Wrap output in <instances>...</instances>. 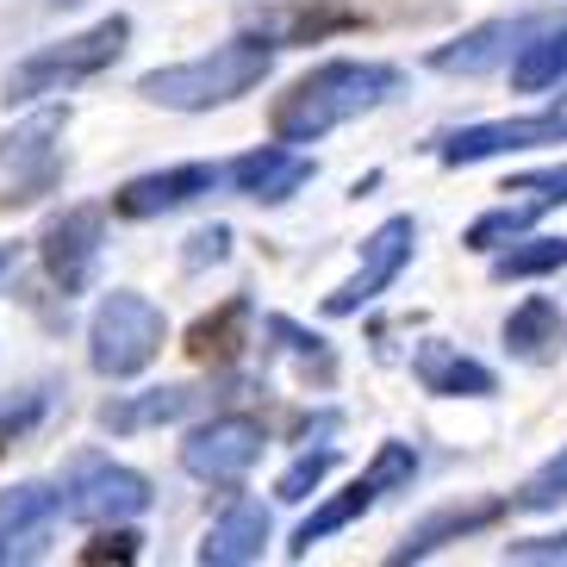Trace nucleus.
Wrapping results in <instances>:
<instances>
[{"label": "nucleus", "mask_w": 567, "mask_h": 567, "mask_svg": "<svg viewBox=\"0 0 567 567\" xmlns=\"http://www.w3.org/2000/svg\"><path fill=\"white\" fill-rule=\"evenodd\" d=\"M250 293H231L225 306H213V312L194 318V331H187V355L200 368H231L237 355H244V343H250Z\"/></svg>", "instance_id": "a211bd4d"}, {"label": "nucleus", "mask_w": 567, "mask_h": 567, "mask_svg": "<svg viewBox=\"0 0 567 567\" xmlns=\"http://www.w3.org/2000/svg\"><path fill=\"white\" fill-rule=\"evenodd\" d=\"M51 405H56V386H19V393H7L0 400V455L13 450V443H25V436L51 417Z\"/></svg>", "instance_id": "a878e982"}, {"label": "nucleus", "mask_w": 567, "mask_h": 567, "mask_svg": "<svg viewBox=\"0 0 567 567\" xmlns=\"http://www.w3.org/2000/svg\"><path fill=\"white\" fill-rule=\"evenodd\" d=\"M412 250H417V218L412 213L381 218V225L362 237V262H355V275L324 293V318H355L362 306H374L386 287L412 268Z\"/></svg>", "instance_id": "0eeeda50"}, {"label": "nucleus", "mask_w": 567, "mask_h": 567, "mask_svg": "<svg viewBox=\"0 0 567 567\" xmlns=\"http://www.w3.org/2000/svg\"><path fill=\"white\" fill-rule=\"evenodd\" d=\"M125 44H132V19L106 13V19H94L87 32L63 38V44H44V51H32L25 63H13L7 69V87H0V101L7 106H32V101H44V94H69V87L106 75V69L125 56Z\"/></svg>", "instance_id": "7ed1b4c3"}, {"label": "nucleus", "mask_w": 567, "mask_h": 567, "mask_svg": "<svg viewBox=\"0 0 567 567\" xmlns=\"http://www.w3.org/2000/svg\"><path fill=\"white\" fill-rule=\"evenodd\" d=\"M499 555H505V561H517V567H555V561H567V530H549V536H512Z\"/></svg>", "instance_id": "2f4dec72"}, {"label": "nucleus", "mask_w": 567, "mask_h": 567, "mask_svg": "<svg viewBox=\"0 0 567 567\" xmlns=\"http://www.w3.org/2000/svg\"><path fill=\"white\" fill-rule=\"evenodd\" d=\"M262 331L275 337V343H281V350L293 355V362H300L306 381H318V386H331V381H337V350H331V343H324L318 331H306L300 318L268 312V318H262Z\"/></svg>", "instance_id": "b1692460"}, {"label": "nucleus", "mask_w": 567, "mask_h": 567, "mask_svg": "<svg viewBox=\"0 0 567 567\" xmlns=\"http://www.w3.org/2000/svg\"><path fill=\"white\" fill-rule=\"evenodd\" d=\"M543 213H555V206H543V200H505V206H493V213H481L474 225H467V237H462V250H474V256H493L499 244H512V237H524L536 225Z\"/></svg>", "instance_id": "393cba45"}, {"label": "nucleus", "mask_w": 567, "mask_h": 567, "mask_svg": "<svg viewBox=\"0 0 567 567\" xmlns=\"http://www.w3.org/2000/svg\"><path fill=\"white\" fill-rule=\"evenodd\" d=\"M412 381L431 400H493L499 393V374L486 362H474L462 343H443V337H424L412 350Z\"/></svg>", "instance_id": "dca6fc26"}, {"label": "nucleus", "mask_w": 567, "mask_h": 567, "mask_svg": "<svg viewBox=\"0 0 567 567\" xmlns=\"http://www.w3.org/2000/svg\"><path fill=\"white\" fill-rule=\"evenodd\" d=\"M163 343H168V318H163V306H156L151 293H137V287H113V293L94 306V318H87V362H94V374H106V381L144 374V368L163 355Z\"/></svg>", "instance_id": "20e7f679"}, {"label": "nucleus", "mask_w": 567, "mask_h": 567, "mask_svg": "<svg viewBox=\"0 0 567 567\" xmlns=\"http://www.w3.org/2000/svg\"><path fill=\"white\" fill-rule=\"evenodd\" d=\"M312 175H318V163L312 156H300L293 144H262V151H244L231 168H225V182L244 194V200H256V206H281V200H293L300 187H312Z\"/></svg>", "instance_id": "4468645a"}, {"label": "nucleus", "mask_w": 567, "mask_h": 567, "mask_svg": "<svg viewBox=\"0 0 567 567\" xmlns=\"http://www.w3.org/2000/svg\"><path fill=\"white\" fill-rule=\"evenodd\" d=\"M225 256H231V225H200V231L182 244V268H187V275H200V268L225 262Z\"/></svg>", "instance_id": "473e14b6"}, {"label": "nucleus", "mask_w": 567, "mask_h": 567, "mask_svg": "<svg viewBox=\"0 0 567 567\" xmlns=\"http://www.w3.org/2000/svg\"><path fill=\"white\" fill-rule=\"evenodd\" d=\"M505 194H530V200H543V206H567V163L530 168V175H512V182H505Z\"/></svg>", "instance_id": "72a5a7b5"}, {"label": "nucleus", "mask_w": 567, "mask_h": 567, "mask_svg": "<svg viewBox=\"0 0 567 567\" xmlns=\"http://www.w3.org/2000/svg\"><path fill=\"white\" fill-rule=\"evenodd\" d=\"M275 51L281 44L268 32H237L225 44H213L206 56H194V63H168L137 75V94L151 106H168V113H213V106L256 94L268 82V69H275Z\"/></svg>", "instance_id": "f03ea898"}, {"label": "nucleus", "mask_w": 567, "mask_h": 567, "mask_svg": "<svg viewBox=\"0 0 567 567\" xmlns=\"http://www.w3.org/2000/svg\"><path fill=\"white\" fill-rule=\"evenodd\" d=\"M200 405V386H144V393H118V400L101 405V431L113 436H137L156 431V424H175Z\"/></svg>", "instance_id": "f3484780"}, {"label": "nucleus", "mask_w": 567, "mask_h": 567, "mask_svg": "<svg viewBox=\"0 0 567 567\" xmlns=\"http://www.w3.org/2000/svg\"><path fill=\"white\" fill-rule=\"evenodd\" d=\"M512 512V499H455V505H443V512H431V517H417L412 530L393 543V555L386 561L393 567H405V561H431L436 549H450V543H462V536H474V530H493L499 517Z\"/></svg>", "instance_id": "2eb2a0df"}, {"label": "nucleus", "mask_w": 567, "mask_h": 567, "mask_svg": "<svg viewBox=\"0 0 567 567\" xmlns=\"http://www.w3.org/2000/svg\"><path fill=\"white\" fill-rule=\"evenodd\" d=\"M567 268V237H512L493 250V281H543Z\"/></svg>", "instance_id": "5701e85b"}, {"label": "nucleus", "mask_w": 567, "mask_h": 567, "mask_svg": "<svg viewBox=\"0 0 567 567\" xmlns=\"http://www.w3.org/2000/svg\"><path fill=\"white\" fill-rule=\"evenodd\" d=\"M405 87V75L393 63H362V56H337V63L306 69L281 101L268 106V132L281 144H318L324 132L350 125V118L386 106Z\"/></svg>", "instance_id": "f257e3e1"}, {"label": "nucleus", "mask_w": 567, "mask_h": 567, "mask_svg": "<svg viewBox=\"0 0 567 567\" xmlns=\"http://www.w3.org/2000/svg\"><path fill=\"white\" fill-rule=\"evenodd\" d=\"M225 182L218 163H175V168H151V175H132V182L113 194V213L118 218H163V213H182L194 206L200 194Z\"/></svg>", "instance_id": "9b49d317"}, {"label": "nucleus", "mask_w": 567, "mask_h": 567, "mask_svg": "<svg viewBox=\"0 0 567 567\" xmlns=\"http://www.w3.org/2000/svg\"><path fill=\"white\" fill-rule=\"evenodd\" d=\"M561 306L549 300V293H530L524 306H512V318H505V350L517 355V362H549L555 343H561Z\"/></svg>", "instance_id": "412c9836"}, {"label": "nucleus", "mask_w": 567, "mask_h": 567, "mask_svg": "<svg viewBox=\"0 0 567 567\" xmlns=\"http://www.w3.org/2000/svg\"><path fill=\"white\" fill-rule=\"evenodd\" d=\"M412 474H417V450L400 443V436H386L381 450H374V462H368V481L381 486V499L400 493V486H412Z\"/></svg>", "instance_id": "c756f323"}, {"label": "nucleus", "mask_w": 567, "mask_h": 567, "mask_svg": "<svg viewBox=\"0 0 567 567\" xmlns=\"http://www.w3.org/2000/svg\"><path fill=\"white\" fill-rule=\"evenodd\" d=\"M56 505H63V499H56L51 481L0 486V536H51Z\"/></svg>", "instance_id": "4be33fe9"}, {"label": "nucleus", "mask_w": 567, "mask_h": 567, "mask_svg": "<svg viewBox=\"0 0 567 567\" xmlns=\"http://www.w3.org/2000/svg\"><path fill=\"white\" fill-rule=\"evenodd\" d=\"M337 467V443H318V450H300L293 462L281 467V481H275V499H287V505H300V499H312L318 486H324V474Z\"/></svg>", "instance_id": "bb28decb"}, {"label": "nucleus", "mask_w": 567, "mask_h": 567, "mask_svg": "<svg viewBox=\"0 0 567 567\" xmlns=\"http://www.w3.org/2000/svg\"><path fill=\"white\" fill-rule=\"evenodd\" d=\"M63 125H69V106H44L32 113L25 125L0 137V168H7V194H0V213H19V206H38L63 182Z\"/></svg>", "instance_id": "423d86ee"}, {"label": "nucleus", "mask_w": 567, "mask_h": 567, "mask_svg": "<svg viewBox=\"0 0 567 567\" xmlns=\"http://www.w3.org/2000/svg\"><path fill=\"white\" fill-rule=\"evenodd\" d=\"M56 512L63 517H75V524H132V517H144L151 512V481L137 474V467H125V462H113V455H94V450H82L75 462H69V474H63V493H56Z\"/></svg>", "instance_id": "39448f33"}, {"label": "nucleus", "mask_w": 567, "mask_h": 567, "mask_svg": "<svg viewBox=\"0 0 567 567\" xmlns=\"http://www.w3.org/2000/svg\"><path fill=\"white\" fill-rule=\"evenodd\" d=\"M137 555H144V536L125 530V524H101V536H94V543H87L75 561H82V567H101V561H137Z\"/></svg>", "instance_id": "7c9ffc66"}, {"label": "nucleus", "mask_w": 567, "mask_h": 567, "mask_svg": "<svg viewBox=\"0 0 567 567\" xmlns=\"http://www.w3.org/2000/svg\"><path fill=\"white\" fill-rule=\"evenodd\" d=\"M536 144H567V113H517V118H486V125H462V132H443L431 144V156L443 168H467L486 163V156L505 151H536Z\"/></svg>", "instance_id": "9d476101"}, {"label": "nucleus", "mask_w": 567, "mask_h": 567, "mask_svg": "<svg viewBox=\"0 0 567 567\" xmlns=\"http://www.w3.org/2000/svg\"><path fill=\"white\" fill-rule=\"evenodd\" d=\"M512 87L517 94H549V87L567 82V19H543L536 32H524L512 56Z\"/></svg>", "instance_id": "6ab92c4d"}, {"label": "nucleus", "mask_w": 567, "mask_h": 567, "mask_svg": "<svg viewBox=\"0 0 567 567\" xmlns=\"http://www.w3.org/2000/svg\"><path fill=\"white\" fill-rule=\"evenodd\" d=\"M262 450H268L262 417H250V412H218L213 424L187 431L182 467L194 474V481H206V486H237L256 462H262Z\"/></svg>", "instance_id": "1a4fd4ad"}, {"label": "nucleus", "mask_w": 567, "mask_h": 567, "mask_svg": "<svg viewBox=\"0 0 567 567\" xmlns=\"http://www.w3.org/2000/svg\"><path fill=\"white\" fill-rule=\"evenodd\" d=\"M512 505H517V512H561V505H567V443L536 467L530 481L517 486Z\"/></svg>", "instance_id": "cd10ccee"}, {"label": "nucleus", "mask_w": 567, "mask_h": 567, "mask_svg": "<svg viewBox=\"0 0 567 567\" xmlns=\"http://www.w3.org/2000/svg\"><path fill=\"white\" fill-rule=\"evenodd\" d=\"M38 555H44V536H0V567L38 561Z\"/></svg>", "instance_id": "f704fd0d"}, {"label": "nucleus", "mask_w": 567, "mask_h": 567, "mask_svg": "<svg viewBox=\"0 0 567 567\" xmlns=\"http://www.w3.org/2000/svg\"><path fill=\"white\" fill-rule=\"evenodd\" d=\"M543 25V13H505V19H481V25H467L462 38H450V44H436L424 63L436 69V75H486V69H499L505 56L524 44V32H536Z\"/></svg>", "instance_id": "f8f14e48"}, {"label": "nucleus", "mask_w": 567, "mask_h": 567, "mask_svg": "<svg viewBox=\"0 0 567 567\" xmlns=\"http://www.w3.org/2000/svg\"><path fill=\"white\" fill-rule=\"evenodd\" d=\"M374 499H381V486L368 481H350L343 486V493H331V499L318 505L312 517H300V530H293V543H287V555H293V561H306V555L318 549V543H324V536H337V530H350L355 517H368L374 512Z\"/></svg>", "instance_id": "aec40b11"}, {"label": "nucleus", "mask_w": 567, "mask_h": 567, "mask_svg": "<svg viewBox=\"0 0 567 567\" xmlns=\"http://www.w3.org/2000/svg\"><path fill=\"white\" fill-rule=\"evenodd\" d=\"M268 536H275V517H268V505H262V499H244V493L231 486V505H225L213 524H206L194 561H200V567H250V561H262Z\"/></svg>", "instance_id": "ddd939ff"}, {"label": "nucleus", "mask_w": 567, "mask_h": 567, "mask_svg": "<svg viewBox=\"0 0 567 567\" xmlns=\"http://www.w3.org/2000/svg\"><path fill=\"white\" fill-rule=\"evenodd\" d=\"M343 25H355V7H343V0H306L293 13H275L281 38H324V32H343Z\"/></svg>", "instance_id": "c85d7f7f"}, {"label": "nucleus", "mask_w": 567, "mask_h": 567, "mask_svg": "<svg viewBox=\"0 0 567 567\" xmlns=\"http://www.w3.org/2000/svg\"><path fill=\"white\" fill-rule=\"evenodd\" d=\"M13 262H19V250H0V275H13Z\"/></svg>", "instance_id": "c9c22d12"}, {"label": "nucleus", "mask_w": 567, "mask_h": 567, "mask_svg": "<svg viewBox=\"0 0 567 567\" xmlns=\"http://www.w3.org/2000/svg\"><path fill=\"white\" fill-rule=\"evenodd\" d=\"M106 250V206H63V213L38 231V262L51 275V287L63 300L94 287V268Z\"/></svg>", "instance_id": "6e6552de"}]
</instances>
